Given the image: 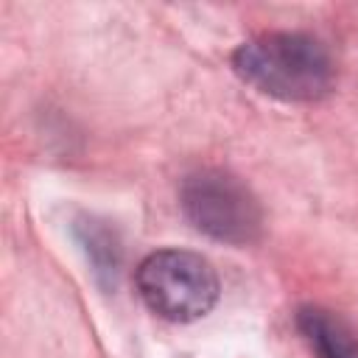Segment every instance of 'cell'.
Segmentation results:
<instances>
[{
    "instance_id": "277c9868",
    "label": "cell",
    "mask_w": 358,
    "mask_h": 358,
    "mask_svg": "<svg viewBox=\"0 0 358 358\" xmlns=\"http://www.w3.org/2000/svg\"><path fill=\"white\" fill-rule=\"evenodd\" d=\"M296 327L319 358H358V336L333 310L305 305L296 310Z\"/></svg>"
},
{
    "instance_id": "6da1fadb",
    "label": "cell",
    "mask_w": 358,
    "mask_h": 358,
    "mask_svg": "<svg viewBox=\"0 0 358 358\" xmlns=\"http://www.w3.org/2000/svg\"><path fill=\"white\" fill-rule=\"evenodd\" d=\"M232 67L246 84L280 101H316L333 87L327 48L296 31H274L243 42L232 53Z\"/></svg>"
},
{
    "instance_id": "3957f363",
    "label": "cell",
    "mask_w": 358,
    "mask_h": 358,
    "mask_svg": "<svg viewBox=\"0 0 358 358\" xmlns=\"http://www.w3.org/2000/svg\"><path fill=\"white\" fill-rule=\"evenodd\" d=\"M179 204L190 224L224 243L246 246L260 238L263 210L255 193L232 173L204 168L182 182Z\"/></svg>"
},
{
    "instance_id": "7a4b0ae2",
    "label": "cell",
    "mask_w": 358,
    "mask_h": 358,
    "mask_svg": "<svg viewBox=\"0 0 358 358\" xmlns=\"http://www.w3.org/2000/svg\"><path fill=\"white\" fill-rule=\"evenodd\" d=\"M143 302L168 322H193L218 299V274L207 257L185 249L148 255L137 268Z\"/></svg>"
}]
</instances>
